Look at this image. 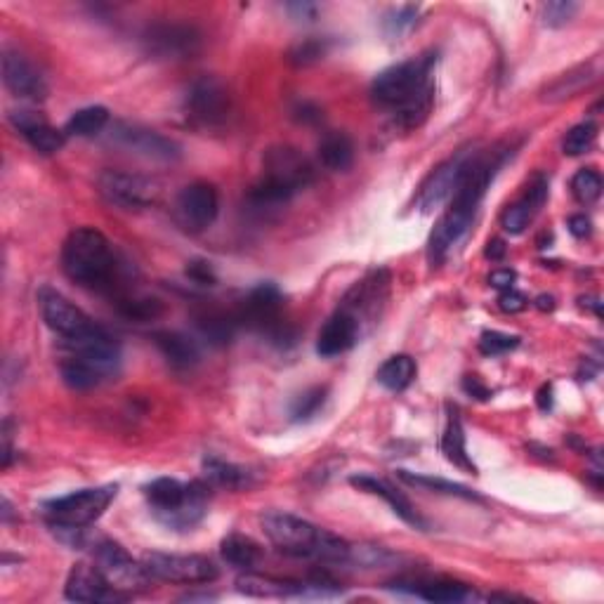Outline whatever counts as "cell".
Instances as JSON below:
<instances>
[{"instance_id": "obj_1", "label": "cell", "mask_w": 604, "mask_h": 604, "mask_svg": "<svg viewBox=\"0 0 604 604\" xmlns=\"http://www.w3.org/2000/svg\"><path fill=\"white\" fill-rule=\"evenodd\" d=\"M437 57L425 55L406 59L402 64L385 69L371 85V95L380 107L395 109V121L404 130L423 126L432 102H435V85H432V64Z\"/></svg>"}, {"instance_id": "obj_2", "label": "cell", "mask_w": 604, "mask_h": 604, "mask_svg": "<svg viewBox=\"0 0 604 604\" xmlns=\"http://www.w3.org/2000/svg\"><path fill=\"white\" fill-rule=\"evenodd\" d=\"M260 524L269 543L284 555L321 564H350V543L291 512H265Z\"/></svg>"}, {"instance_id": "obj_3", "label": "cell", "mask_w": 604, "mask_h": 604, "mask_svg": "<svg viewBox=\"0 0 604 604\" xmlns=\"http://www.w3.org/2000/svg\"><path fill=\"white\" fill-rule=\"evenodd\" d=\"M67 357L59 361V373L71 390H93L121 369V347L100 326L90 336L64 343Z\"/></svg>"}, {"instance_id": "obj_4", "label": "cell", "mask_w": 604, "mask_h": 604, "mask_svg": "<svg viewBox=\"0 0 604 604\" xmlns=\"http://www.w3.org/2000/svg\"><path fill=\"white\" fill-rule=\"evenodd\" d=\"M62 269L74 284L104 291L114 286L118 260L107 236L93 227H78L62 246Z\"/></svg>"}, {"instance_id": "obj_5", "label": "cell", "mask_w": 604, "mask_h": 604, "mask_svg": "<svg viewBox=\"0 0 604 604\" xmlns=\"http://www.w3.org/2000/svg\"><path fill=\"white\" fill-rule=\"evenodd\" d=\"M314 180L312 163L293 147H274L265 154V173L251 189L255 208H274L288 203L300 189L310 187Z\"/></svg>"}, {"instance_id": "obj_6", "label": "cell", "mask_w": 604, "mask_h": 604, "mask_svg": "<svg viewBox=\"0 0 604 604\" xmlns=\"http://www.w3.org/2000/svg\"><path fill=\"white\" fill-rule=\"evenodd\" d=\"M116 494V484L74 491L69 496H59L43 503V515L50 527H90L107 512Z\"/></svg>"}, {"instance_id": "obj_7", "label": "cell", "mask_w": 604, "mask_h": 604, "mask_svg": "<svg viewBox=\"0 0 604 604\" xmlns=\"http://www.w3.org/2000/svg\"><path fill=\"white\" fill-rule=\"evenodd\" d=\"M97 189L111 206L123 210H142L154 206L161 196V185L154 177L126 170H104L97 177Z\"/></svg>"}, {"instance_id": "obj_8", "label": "cell", "mask_w": 604, "mask_h": 604, "mask_svg": "<svg viewBox=\"0 0 604 604\" xmlns=\"http://www.w3.org/2000/svg\"><path fill=\"white\" fill-rule=\"evenodd\" d=\"M142 564L149 571L151 579L166 583H185V586L213 583L220 576V569L203 555L147 553L142 557Z\"/></svg>"}, {"instance_id": "obj_9", "label": "cell", "mask_w": 604, "mask_h": 604, "mask_svg": "<svg viewBox=\"0 0 604 604\" xmlns=\"http://www.w3.org/2000/svg\"><path fill=\"white\" fill-rule=\"evenodd\" d=\"M93 557L95 564L104 574V579H107L118 593L130 597L135 590L147 588L151 579L149 571L144 569L142 562L133 560L128 550L118 546V543L102 538V541H97L93 546Z\"/></svg>"}, {"instance_id": "obj_10", "label": "cell", "mask_w": 604, "mask_h": 604, "mask_svg": "<svg viewBox=\"0 0 604 604\" xmlns=\"http://www.w3.org/2000/svg\"><path fill=\"white\" fill-rule=\"evenodd\" d=\"M38 307H41L45 326H48L50 331H55L64 343L90 336V333L100 328L81 307H76L74 302L64 298L62 293L52 291V288H41V291H38Z\"/></svg>"}, {"instance_id": "obj_11", "label": "cell", "mask_w": 604, "mask_h": 604, "mask_svg": "<svg viewBox=\"0 0 604 604\" xmlns=\"http://www.w3.org/2000/svg\"><path fill=\"white\" fill-rule=\"evenodd\" d=\"M111 142L130 151V154L159 163H175L182 156V147L175 140L161 135L159 130L130 126V123H114Z\"/></svg>"}, {"instance_id": "obj_12", "label": "cell", "mask_w": 604, "mask_h": 604, "mask_svg": "<svg viewBox=\"0 0 604 604\" xmlns=\"http://www.w3.org/2000/svg\"><path fill=\"white\" fill-rule=\"evenodd\" d=\"M185 109L189 121L201 128L222 126L229 116V95L218 78L203 76L187 90Z\"/></svg>"}, {"instance_id": "obj_13", "label": "cell", "mask_w": 604, "mask_h": 604, "mask_svg": "<svg viewBox=\"0 0 604 604\" xmlns=\"http://www.w3.org/2000/svg\"><path fill=\"white\" fill-rule=\"evenodd\" d=\"M220 196L218 189L208 182H194L185 187L175 201V218L182 229L199 234L218 220Z\"/></svg>"}, {"instance_id": "obj_14", "label": "cell", "mask_w": 604, "mask_h": 604, "mask_svg": "<svg viewBox=\"0 0 604 604\" xmlns=\"http://www.w3.org/2000/svg\"><path fill=\"white\" fill-rule=\"evenodd\" d=\"M151 55L161 59H187L201 48V31L192 24H151L142 36Z\"/></svg>"}, {"instance_id": "obj_15", "label": "cell", "mask_w": 604, "mask_h": 604, "mask_svg": "<svg viewBox=\"0 0 604 604\" xmlns=\"http://www.w3.org/2000/svg\"><path fill=\"white\" fill-rule=\"evenodd\" d=\"M281 307H284V295L274 284H260L255 286L248 298L244 300V307L239 312V321H246L255 328L272 333L274 340H291L286 333V326L281 324Z\"/></svg>"}, {"instance_id": "obj_16", "label": "cell", "mask_w": 604, "mask_h": 604, "mask_svg": "<svg viewBox=\"0 0 604 604\" xmlns=\"http://www.w3.org/2000/svg\"><path fill=\"white\" fill-rule=\"evenodd\" d=\"M64 595L74 602H123L128 600V595L118 593L111 583L104 579V574L97 564L78 562L74 569L69 571L67 586H64Z\"/></svg>"}, {"instance_id": "obj_17", "label": "cell", "mask_w": 604, "mask_h": 604, "mask_svg": "<svg viewBox=\"0 0 604 604\" xmlns=\"http://www.w3.org/2000/svg\"><path fill=\"white\" fill-rule=\"evenodd\" d=\"M3 81L8 85V90L19 100L38 102L48 95V83L41 71L36 69L34 62H29L19 52L5 50L3 55Z\"/></svg>"}, {"instance_id": "obj_18", "label": "cell", "mask_w": 604, "mask_h": 604, "mask_svg": "<svg viewBox=\"0 0 604 604\" xmlns=\"http://www.w3.org/2000/svg\"><path fill=\"white\" fill-rule=\"evenodd\" d=\"M550 182L546 175H534L529 180L524 194L515 203H510L501 215V227L512 236H520L527 229L538 213H541L543 203L548 201Z\"/></svg>"}, {"instance_id": "obj_19", "label": "cell", "mask_w": 604, "mask_h": 604, "mask_svg": "<svg viewBox=\"0 0 604 604\" xmlns=\"http://www.w3.org/2000/svg\"><path fill=\"white\" fill-rule=\"evenodd\" d=\"M12 126L19 135L24 137L26 142L34 147L38 154L43 156H52L59 154V151L64 149V144H67V135H64V130L52 128L45 118L38 114V111L31 109H17L10 114Z\"/></svg>"}, {"instance_id": "obj_20", "label": "cell", "mask_w": 604, "mask_h": 604, "mask_svg": "<svg viewBox=\"0 0 604 604\" xmlns=\"http://www.w3.org/2000/svg\"><path fill=\"white\" fill-rule=\"evenodd\" d=\"M468 154L470 151H461V154H456L453 159L444 161L437 170H432V175L425 180V185L420 187L418 194L420 213H432V210L451 199L458 177L463 173L465 161H468Z\"/></svg>"}, {"instance_id": "obj_21", "label": "cell", "mask_w": 604, "mask_h": 604, "mask_svg": "<svg viewBox=\"0 0 604 604\" xmlns=\"http://www.w3.org/2000/svg\"><path fill=\"white\" fill-rule=\"evenodd\" d=\"M361 336V324L347 310H338L331 319L326 321L324 328L319 331L317 338V354L319 357H338L357 345Z\"/></svg>"}, {"instance_id": "obj_22", "label": "cell", "mask_w": 604, "mask_h": 604, "mask_svg": "<svg viewBox=\"0 0 604 604\" xmlns=\"http://www.w3.org/2000/svg\"><path fill=\"white\" fill-rule=\"evenodd\" d=\"M350 484H352V487H357L359 491H366V494L383 498V501L390 505V510L395 512L399 520L411 524V527H416L420 531L428 529V522H425L423 517L418 515V510L413 508L409 498H406L402 491H397L395 487H392V484H387L385 479H378L373 475H354L350 479Z\"/></svg>"}, {"instance_id": "obj_23", "label": "cell", "mask_w": 604, "mask_h": 604, "mask_svg": "<svg viewBox=\"0 0 604 604\" xmlns=\"http://www.w3.org/2000/svg\"><path fill=\"white\" fill-rule=\"evenodd\" d=\"M187 494H189V484H182L170 477L154 479V482L144 487V496H147L151 510H154L156 520L159 522H166L173 512L180 510L182 503L187 501Z\"/></svg>"}, {"instance_id": "obj_24", "label": "cell", "mask_w": 604, "mask_h": 604, "mask_svg": "<svg viewBox=\"0 0 604 604\" xmlns=\"http://www.w3.org/2000/svg\"><path fill=\"white\" fill-rule=\"evenodd\" d=\"M442 453L446 456V461L456 465L470 475H475L477 468L475 463L470 461L468 446H465V430H463V420L461 413H458L456 406H446V428L442 435Z\"/></svg>"}, {"instance_id": "obj_25", "label": "cell", "mask_w": 604, "mask_h": 604, "mask_svg": "<svg viewBox=\"0 0 604 604\" xmlns=\"http://www.w3.org/2000/svg\"><path fill=\"white\" fill-rule=\"evenodd\" d=\"M239 593L251 597H291V595H307V590H312L310 581H281L269 579V576H258L253 571H246L244 576H239L236 581Z\"/></svg>"}, {"instance_id": "obj_26", "label": "cell", "mask_w": 604, "mask_h": 604, "mask_svg": "<svg viewBox=\"0 0 604 604\" xmlns=\"http://www.w3.org/2000/svg\"><path fill=\"white\" fill-rule=\"evenodd\" d=\"M220 555L227 564L241 571H255L265 560V550H262L260 543L244 534H229L227 538H222Z\"/></svg>"}, {"instance_id": "obj_27", "label": "cell", "mask_w": 604, "mask_h": 604, "mask_svg": "<svg viewBox=\"0 0 604 604\" xmlns=\"http://www.w3.org/2000/svg\"><path fill=\"white\" fill-rule=\"evenodd\" d=\"M156 347H159V352L166 357V361L170 366H175V369H192L194 364H199V345H196V340H192L185 333H177V331H163L156 333L154 336Z\"/></svg>"}, {"instance_id": "obj_28", "label": "cell", "mask_w": 604, "mask_h": 604, "mask_svg": "<svg viewBox=\"0 0 604 604\" xmlns=\"http://www.w3.org/2000/svg\"><path fill=\"white\" fill-rule=\"evenodd\" d=\"M317 151L321 166L333 173H343L354 161V144L345 133H326Z\"/></svg>"}, {"instance_id": "obj_29", "label": "cell", "mask_w": 604, "mask_h": 604, "mask_svg": "<svg viewBox=\"0 0 604 604\" xmlns=\"http://www.w3.org/2000/svg\"><path fill=\"white\" fill-rule=\"evenodd\" d=\"M416 373H418V366L409 354H395V357H390L383 366H380L376 378L385 390L402 392L413 383V380H416Z\"/></svg>"}, {"instance_id": "obj_30", "label": "cell", "mask_w": 604, "mask_h": 604, "mask_svg": "<svg viewBox=\"0 0 604 604\" xmlns=\"http://www.w3.org/2000/svg\"><path fill=\"white\" fill-rule=\"evenodd\" d=\"M203 472H206L208 482H213L215 487L222 489H232V491H241L246 487H251V472H246L239 465L220 461V458H206L203 461Z\"/></svg>"}, {"instance_id": "obj_31", "label": "cell", "mask_w": 604, "mask_h": 604, "mask_svg": "<svg viewBox=\"0 0 604 604\" xmlns=\"http://www.w3.org/2000/svg\"><path fill=\"white\" fill-rule=\"evenodd\" d=\"M239 317H229L225 312L206 310L196 317V328L210 345H227L234 338Z\"/></svg>"}, {"instance_id": "obj_32", "label": "cell", "mask_w": 604, "mask_h": 604, "mask_svg": "<svg viewBox=\"0 0 604 604\" xmlns=\"http://www.w3.org/2000/svg\"><path fill=\"white\" fill-rule=\"evenodd\" d=\"M107 126H109V109L95 104V107L78 109L76 114L67 121V126H64V135L67 137H95V135H100Z\"/></svg>"}, {"instance_id": "obj_33", "label": "cell", "mask_w": 604, "mask_h": 604, "mask_svg": "<svg viewBox=\"0 0 604 604\" xmlns=\"http://www.w3.org/2000/svg\"><path fill=\"white\" fill-rule=\"evenodd\" d=\"M397 475H399V479H402V482L411 484V487L432 491V494L456 496V498H465V501H482V496H477L475 491H470L468 487H463V484L449 482V479L430 477V475H413V472H406V470H399Z\"/></svg>"}, {"instance_id": "obj_34", "label": "cell", "mask_w": 604, "mask_h": 604, "mask_svg": "<svg viewBox=\"0 0 604 604\" xmlns=\"http://www.w3.org/2000/svg\"><path fill=\"white\" fill-rule=\"evenodd\" d=\"M597 78V71H593V67H581L576 71H569V74H564L557 78V81L546 88V93H543V100L548 102H560L567 100V97H574L576 93H581L583 88H586L588 83H593Z\"/></svg>"}, {"instance_id": "obj_35", "label": "cell", "mask_w": 604, "mask_h": 604, "mask_svg": "<svg viewBox=\"0 0 604 604\" xmlns=\"http://www.w3.org/2000/svg\"><path fill=\"white\" fill-rule=\"evenodd\" d=\"M418 588H411V593L428 602H463L472 597V590L465 588L463 583L451 581H432V583H416Z\"/></svg>"}, {"instance_id": "obj_36", "label": "cell", "mask_w": 604, "mask_h": 604, "mask_svg": "<svg viewBox=\"0 0 604 604\" xmlns=\"http://www.w3.org/2000/svg\"><path fill=\"white\" fill-rule=\"evenodd\" d=\"M326 395H328L326 387H310V390L302 392V395L295 397L291 404V420H295V423H307V420H312L321 409H324Z\"/></svg>"}, {"instance_id": "obj_37", "label": "cell", "mask_w": 604, "mask_h": 604, "mask_svg": "<svg viewBox=\"0 0 604 604\" xmlns=\"http://www.w3.org/2000/svg\"><path fill=\"white\" fill-rule=\"evenodd\" d=\"M597 140V126L595 123H579V126H574L564 137L562 142V151L567 156H583L588 154L590 149H593V144Z\"/></svg>"}, {"instance_id": "obj_38", "label": "cell", "mask_w": 604, "mask_h": 604, "mask_svg": "<svg viewBox=\"0 0 604 604\" xmlns=\"http://www.w3.org/2000/svg\"><path fill=\"white\" fill-rule=\"evenodd\" d=\"M571 192H574L576 201L586 203V206H590V203H595L597 199H600L602 194V177L597 170L593 168H583L579 170V173L574 175V180H571Z\"/></svg>"}, {"instance_id": "obj_39", "label": "cell", "mask_w": 604, "mask_h": 604, "mask_svg": "<svg viewBox=\"0 0 604 604\" xmlns=\"http://www.w3.org/2000/svg\"><path fill=\"white\" fill-rule=\"evenodd\" d=\"M118 312H121L126 319L144 324V321L161 317L163 305L156 298H123L118 302Z\"/></svg>"}, {"instance_id": "obj_40", "label": "cell", "mask_w": 604, "mask_h": 604, "mask_svg": "<svg viewBox=\"0 0 604 604\" xmlns=\"http://www.w3.org/2000/svg\"><path fill=\"white\" fill-rule=\"evenodd\" d=\"M328 48H331V43L326 38H307V41L298 43L288 52V59H291L295 67H310V64L326 57Z\"/></svg>"}, {"instance_id": "obj_41", "label": "cell", "mask_w": 604, "mask_h": 604, "mask_svg": "<svg viewBox=\"0 0 604 604\" xmlns=\"http://www.w3.org/2000/svg\"><path fill=\"white\" fill-rule=\"evenodd\" d=\"M416 17H418V8H413V5H404V8L390 10L383 19L385 34L392 36V38L404 36L406 31H411L413 24L418 22Z\"/></svg>"}, {"instance_id": "obj_42", "label": "cell", "mask_w": 604, "mask_h": 604, "mask_svg": "<svg viewBox=\"0 0 604 604\" xmlns=\"http://www.w3.org/2000/svg\"><path fill=\"white\" fill-rule=\"evenodd\" d=\"M576 12H579V5L571 3V0H555V3L543 5L541 17L543 24L550 26V29H560V26H567L576 17Z\"/></svg>"}, {"instance_id": "obj_43", "label": "cell", "mask_w": 604, "mask_h": 604, "mask_svg": "<svg viewBox=\"0 0 604 604\" xmlns=\"http://www.w3.org/2000/svg\"><path fill=\"white\" fill-rule=\"evenodd\" d=\"M517 345H520V338L508 336V333L501 331H487L479 338V350H482V354H487V357H501V354L515 350Z\"/></svg>"}, {"instance_id": "obj_44", "label": "cell", "mask_w": 604, "mask_h": 604, "mask_svg": "<svg viewBox=\"0 0 604 604\" xmlns=\"http://www.w3.org/2000/svg\"><path fill=\"white\" fill-rule=\"evenodd\" d=\"M187 277L199 286H213L215 281H218V277H215V272H213V267H210V262H206V260H192V262H189Z\"/></svg>"}, {"instance_id": "obj_45", "label": "cell", "mask_w": 604, "mask_h": 604, "mask_svg": "<svg viewBox=\"0 0 604 604\" xmlns=\"http://www.w3.org/2000/svg\"><path fill=\"white\" fill-rule=\"evenodd\" d=\"M527 305H529V300L524 298L522 293H517L515 288H510V291H503L501 298H498V307H501L503 312H510V314L527 310Z\"/></svg>"}, {"instance_id": "obj_46", "label": "cell", "mask_w": 604, "mask_h": 604, "mask_svg": "<svg viewBox=\"0 0 604 604\" xmlns=\"http://www.w3.org/2000/svg\"><path fill=\"white\" fill-rule=\"evenodd\" d=\"M288 15L293 19H298V22H314L317 19L319 8L314 3H288L286 5Z\"/></svg>"}, {"instance_id": "obj_47", "label": "cell", "mask_w": 604, "mask_h": 604, "mask_svg": "<svg viewBox=\"0 0 604 604\" xmlns=\"http://www.w3.org/2000/svg\"><path fill=\"white\" fill-rule=\"evenodd\" d=\"M463 390L468 392L470 397H475V399H479V402H487V399L491 397V390L487 385L482 383V380L479 378H475V376H468V378H463Z\"/></svg>"}, {"instance_id": "obj_48", "label": "cell", "mask_w": 604, "mask_h": 604, "mask_svg": "<svg viewBox=\"0 0 604 604\" xmlns=\"http://www.w3.org/2000/svg\"><path fill=\"white\" fill-rule=\"evenodd\" d=\"M567 227L576 239H586V236H590V232H593V222H590V218H586V215H571Z\"/></svg>"}, {"instance_id": "obj_49", "label": "cell", "mask_w": 604, "mask_h": 604, "mask_svg": "<svg viewBox=\"0 0 604 604\" xmlns=\"http://www.w3.org/2000/svg\"><path fill=\"white\" fill-rule=\"evenodd\" d=\"M489 284L498 288V291H510L512 284H515V272L512 269H496V272H491Z\"/></svg>"}, {"instance_id": "obj_50", "label": "cell", "mask_w": 604, "mask_h": 604, "mask_svg": "<svg viewBox=\"0 0 604 604\" xmlns=\"http://www.w3.org/2000/svg\"><path fill=\"white\" fill-rule=\"evenodd\" d=\"M295 118L302 123H319L321 109L314 107V104H310V102H302V104H298V109H295Z\"/></svg>"}, {"instance_id": "obj_51", "label": "cell", "mask_w": 604, "mask_h": 604, "mask_svg": "<svg viewBox=\"0 0 604 604\" xmlns=\"http://www.w3.org/2000/svg\"><path fill=\"white\" fill-rule=\"evenodd\" d=\"M536 404H538V409L546 411V413L553 409V385H543L541 390H538Z\"/></svg>"}, {"instance_id": "obj_52", "label": "cell", "mask_w": 604, "mask_h": 604, "mask_svg": "<svg viewBox=\"0 0 604 604\" xmlns=\"http://www.w3.org/2000/svg\"><path fill=\"white\" fill-rule=\"evenodd\" d=\"M505 253H508V246H505L501 239H494V241H489L487 251H484V255H487V258H489V260H494V262H498V260H503V258H505Z\"/></svg>"}, {"instance_id": "obj_53", "label": "cell", "mask_w": 604, "mask_h": 604, "mask_svg": "<svg viewBox=\"0 0 604 604\" xmlns=\"http://www.w3.org/2000/svg\"><path fill=\"white\" fill-rule=\"evenodd\" d=\"M536 307H538V310H543V312H546V310H553V307H555V300L550 298V295H541V298H536Z\"/></svg>"}]
</instances>
